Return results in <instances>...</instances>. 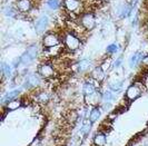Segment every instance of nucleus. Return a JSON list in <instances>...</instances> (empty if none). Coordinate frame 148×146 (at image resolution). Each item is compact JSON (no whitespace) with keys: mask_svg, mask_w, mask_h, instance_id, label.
<instances>
[{"mask_svg":"<svg viewBox=\"0 0 148 146\" xmlns=\"http://www.w3.org/2000/svg\"><path fill=\"white\" fill-rule=\"evenodd\" d=\"M1 72L2 74L5 75V76H11V74H12V68H11V66L6 64V63H2L1 64Z\"/></svg>","mask_w":148,"mask_h":146,"instance_id":"393cba45","label":"nucleus"},{"mask_svg":"<svg viewBox=\"0 0 148 146\" xmlns=\"http://www.w3.org/2000/svg\"><path fill=\"white\" fill-rule=\"evenodd\" d=\"M64 7L66 11L75 15L76 17H80L85 12L84 2L82 0H64Z\"/></svg>","mask_w":148,"mask_h":146,"instance_id":"f257e3e1","label":"nucleus"},{"mask_svg":"<svg viewBox=\"0 0 148 146\" xmlns=\"http://www.w3.org/2000/svg\"><path fill=\"white\" fill-rule=\"evenodd\" d=\"M111 64H112V63H111V59L108 58V59H106L104 63L101 64V66H100V67L103 68V70H104V72H107V70L110 68Z\"/></svg>","mask_w":148,"mask_h":146,"instance_id":"c756f323","label":"nucleus"},{"mask_svg":"<svg viewBox=\"0 0 148 146\" xmlns=\"http://www.w3.org/2000/svg\"><path fill=\"white\" fill-rule=\"evenodd\" d=\"M38 74L42 77V78H51L52 76L55 75V68L52 67L51 64H48V63H44L39 66L38 68Z\"/></svg>","mask_w":148,"mask_h":146,"instance_id":"0eeeda50","label":"nucleus"},{"mask_svg":"<svg viewBox=\"0 0 148 146\" xmlns=\"http://www.w3.org/2000/svg\"><path fill=\"white\" fill-rule=\"evenodd\" d=\"M106 134L103 132H98L96 135H95V138H94V144L96 146H105L106 145Z\"/></svg>","mask_w":148,"mask_h":146,"instance_id":"f3484780","label":"nucleus"},{"mask_svg":"<svg viewBox=\"0 0 148 146\" xmlns=\"http://www.w3.org/2000/svg\"><path fill=\"white\" fill-rule=\"evenodd\" d=\"M36 98H37V102L44 103V104L48 103V101H49V96H48L47 93H45V92H40V93H38V95H37Z\"/></svg>","mask_w":148,"mask_h":146,"instance_id":"a878e982","label":"nucleus"},{"mask_svg":"<svg viewBox=\"0 0 148 146\" xmlns=\"http://www.w3.org/2000/svg\"><path fill=\"white\" fill-rule=\"evenodd\" d=\"M41 76L39 74H30L27 76L26 78V81H25V85H23V88L26 89H30V88H34L38 86L41 81Z\"/></svg>","mask_w":148,"mask_h":146,"instance_id":"1a4fd4ad","label":"nucleus"},{"mask_svg":"<svg viewBox=\"0 0 148 146\" xmlns=\"http://www.w3.org/2000/svg\"><path fill=\"white\" fill-rule=\"evenodd\" d=\"M100 101H103V95L97 90L94 94H90V95H86L85 96V102L88 105H91V106H97Z\"/></svg>","mask_w":148,"mask_h":146,"instance_id":"9b49d317","label":"nucleus"},{"mask_svg":"<svg viewBox=\"0 0 148 146\" xmlns=\"http://www.w3.org/2000/svg\"><path fill=\"white\" fill-rule=\"evenodd\" d=\"M46 5H47V7L49 8L50 10H57L60 7L59 0H47Z\"/></svg>","mask_w":148,"mask_h":146,"instance_id":"b1692460","label":"nucleus"},{"mask_svg":"<svg viewBox=\"0 0 148 146\" xmlns=\"http://www.w3.org/2000/svg\"><path fill=\"white\" fill-rule=\"evenodd\" d=\"M17 12H18V10H17V9H14V8H11V7H7L6 9H5V14H6V16H7V17H10V18L16 17Z\"/></svg>","mask_w":148,"mask_h":146,"instance_id":"cd10ccee","label":"nucleus"},{"mask_svg":"<svg viewBox=\"0 0 148 146\" xmlns=\"http://www.w3.org/2000/svg\"><path fill=\"white\" fill-rule=\"evenodd\" d=\"M91 124L92 123L89 119H86L84 122V124H82V128H80V134L84 135V136H87L89 134V132H90V128H91Z\"/></svg>","mask_w":148,"mask_h":146,"instance_id":"412c9836","label":"nucleus"},{"mask_svg":"<svg viewBox=\"0 0 148 146\" xmlns=\"http://www.w3.org/2000/svg\"><path fill=\"white\" fill-rule=\"evenodd\" d=\"M38 55V46L37 45H32L30 46L27 50L22 54V56L20 57V63L23 65H29L31 64Z\"/></svg>","mask_w":148,"mask_h":146,"instance_id":"20e7f679","label":"nucleus"},{"mask_svg":"<svg viewBox=\"0 0 148 146\" xmlns=\"http://www.w3.org/2000/svg\"><path fill=\"white\" fill-rule=\"evenodd\" d=\"M121 61H123V58H121V57H119L118 59H116V60L114 61V67H116V68L120 67V65H121Z\"/></svg>","mask_w":148,"mask_h":146,"instance_id":"7c9ffc66","label":"nucleus"},{"mask_svg":"<svg viewBox=\"0 0 148 146\" xmlns=\"http://www.w3.org/2000/svg\"><path fill=\"white\" fill-rule=\"evenodd\" d=\"M59 44H60V38L55 32H48L42 38V46H44L45 49L51 48V47H56V46H58Z\"/></svg>","mask_w":148,"mask_h":146,"instance_id":"39448f33","label":"nucleus"},{"mask_svg":"<svg viewBox=\"0 0 148 146\" xmlns=\"http://www.w3.org/2000/svg\"><path fill=\"white\" fill-rule=\"evenodd\" d=\"M147 26H148V22H147Z\"/></svg>","mask_w":148,"mask_h":146,"instance_id":"473e14b6","label":"nucleus"},{"mask_svg":"<svg viewBox=\"0 0 148 146\" xmlns=\"http://www.w3.org/2000/svg\"><path fill=\"white\" fill-rule=\"evenodd\" d=\"M107 54H115L118 51V45L117 44H110L107 48H106Z\"/></svg>","mask_w":148,"mask_h":146,"instance_id":"c85d7f7f","label":"nucleus"},{"mask_svg":"<svg viewBox=\"0 0 148 146\" xmlns=\"http://www.w3.org/2000/svg\"><path fill=\"white\" fill-rule=\"evenodd\" d=\"M144 58H145V57H144V54H143L141 51H136L133 56L130 57V59H129V66H130V67L137 66L138 64H140L141 61L144 60Z\"/></svg>","mask_w":148,"mask_h":146,"instance_id":"4468645a","label":"nucleus"},{"mask_svg":"<svg viewBox=\"0 0 148 146\" xmlns=\"http://www.w3.org/2000/svg\"><path fill=\"white\" fill-rule=\"evenodd\" d=\"M130 12H132V6H129V5H124L119 9V16L121 18L128 17V16L130 15Z\"/></svg>","mask_w":148,"mask_h":146,"instance_id":"4be33fe9","label":"nucleus"},{"mask_svg":"<svg viewBox=\"0 0 148 146\" xmlns=\"http://www.w3.org/2000/svg\"><path fill=\"white\" fill-rule=\"evenodd\" d=\"M61 51H62V48H61L60 45L56 46V47H51V48H47L46 49V52H47L48 56H60Z\"/></svg>","mask_w":148,"mask_h":146,"instance_id":"aec40b11","label":"nucleus"},{"mask_svg":"<svg viewBox=\"0 0 148 146\" xmlns=\"http://www.w3.org/2000/svg\"><path fill=\"white\" fill-rule=\"evenodd\" d=\"M100 115H101L100 108L95 106L92 110H90V113H89V121H90L91 123H95L96 121H98V118L100 117Z\"/></svg>","mask_w":148,"mask_h":146,"instance_id":"a211bd4d","label":"nucleus"},{"mask_svg":"<svg viewBox=\"0 0 148 146\" xmlns=\"http://www.w3.org/2000/svg\"><path fill=\"white\" fill-rule=\"evenodd\" d=\"M22 106V101L21 99H18V98H16L14 101H11V102H9L7 104V110H18L19 107H21Z\"/></svg>","mask_w":148,"mask_h":146,"instance_id":"6ab92c4d","label":"nucleus"},{"mask_svg":"<svg viewBox=\"0 0 148 146\" xmlns=\"http://www.w3.org/2000/svg\"><path fill=\"white\" fill-rule=\"evenodd\" d=\"M31 8H32L31 0H17L16 2V9L18 10V12L27 14L31 10Z\"/></svg>","mask_w":148,"mask_h":146,"instance_id":"9d476101","label":"nucleus"},{"mask_svg":"<svg viewBox=\"0 0 148 146\" xmlns=\"http://www.w3.org/2000/svg\"><path fill=\"white\" fill-rule=\"evenodd\" d=\"M48 25H49V17L47 15L40 16L37 19V21L35 23V29L37 34H42L46 31V29L48 28Z\"/></svg>","mask_w":148,"mask_h":146,"instance_id":"6e6552de","label":"nucleus"},{"mask_svg":"<svg viewBox=\"0 0 148 146\" xmlns=\"http://www.w3.org/2000/svg\"><path fill=\"white\" fill-rule=\"evenodd\" d=\"M95 92H97V86L92 83H89V81H86L82 86V93L84 95H90V94H94Z\"/></svg>","mask_w":148,"mask_h":146,"instance_id":"dca6fc26","label":"nucleus"},{"mask_svg":"<svg viewBox=\"0 0 148 146\" xmlns=\"http://www.w3.org/2000/svg\"><path fill=\"white\" fill-rule=\"evenodd\" d=\"M76 66H77V72L78 73L80 74L86 73L89 68H90V66H91V61L88 60V59H82L79 63H77Z\"/></svg>","mask_w":148,"mask_h":146,"instance_id":"2eb2a0df","label":"nucleus"},{"mask_svg":"<svg viewBox=\"0 0 148 146\" xmlns=\"http://www.w3.org/2000/svg\"><path fill=\"white\" fill-rule=\"evenodd\" d=\"M123 87V83L121 81H115V83H111L109 84V88L112 92H119Z\"/></svg>","mask_w":148,"mask_h":146,"instance_id":"bb28decb","label":"nucleus"},{"mask_svg":"<svg viewBox=\"0 0 148 146\" xmlns=\"http://www.w3.org/2000/svg\"><path fill=\"white\" fill-rule=\"evenodd\" d=\"M79 23L82 25L85 30L91 31L96 27V18L91 12H84L79 17Z\"/></svg>","mask_w":148,"mask_h":146,"instance_id":"7ed1b4c3","label":"nucleus"},{"mask_svg":"<svg viewBox=\"0 0 148 146\" xmlns=\"http://www.w3.org/2000/svg\"><path fill=\"white\" fill-rule=\"evenodd\" d=\"M140 95H141V88L137 84H134V85H130L129 87L127 88L125 97H126V99L128 102H134L138 97H140Z\"/></svg>","mask_w":148,"mask_h":146,"instance_id":"423d86ee","label":"nucleus"},{"mask_svg":"<svg viewBox=\"0 0 148 146\" xmlns=\"http://www.w3.org/2000/svg\"><path fill=\"white\" fill-rule=\"evenodd\" d=\"M64 45H65V47L68 50L73 52V51H76L77 49H79L82 41H80V38L77 35L68 31L64 35Z\"/></svg>","mask_w":148,"mask_h":146,"instance_id":"f03ea898","label":"nucleus"},{"mask_svg":"<svg viewBox=\"0 0 148 146\" xmlns=\"http://www.w3.org/2000/svg\"><path fill=\"white\" fill-rule=\"evenodd\" d=\"M134 1H135V3H136V1H137V0H134Z\"/></svg>","mask_w":148,"mask_h":146,"instance_id":"2f4dec72","label":"nucleus"},{"mask_svg":"<svg viewBox=\"0 0 148 146\" xmlns=\"http://www.w3.org/2000/svg\"><path fill=\"white\" fill-rule=\"evenodd\" d=\"M116 98V94L112 90H107L103 94V102L104 103H111Z\"/></svg>","mask_w":148,"mask_h":146,"instance_id":"5701e85b","label":"nucleus"},{"mask_svg":"<svg viewBox=\"0 0 148 146\" xmlns=\"http://www.w3.org/2000/svg\"><path fill=\"white\" fill-rule=\"evenodd\" d=\"M90 76H91V78L94 79L95 81H98V83H100V81H104L105 78V72L103 70V68L100 67V66H98L96 67L91 73H90Z\"/></svg>","mask_w":148,"mask_h":146,"instance_id":"ddd939ff","label":"nucleus"},{"mask_svg":"<svg viewBox=\"0 0 148 146\" xmlns=\"http://www.w3.org/2000/svg\"><path fill=\"white\" fill-rule=\"evenodd\" d=\"M20 93H21V88H17V89H14V90H11V92H8L7 94L1 98V104H2V105H5V104L7 105L9 102L16 99L18 96L20 95Z\"/></svg>","mask_w":148,"mask_h":146,"instance_id":"f8f14e48","label":"nucleus"}]
</instances>
